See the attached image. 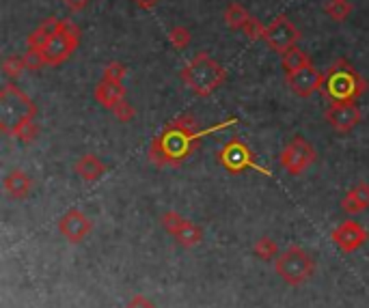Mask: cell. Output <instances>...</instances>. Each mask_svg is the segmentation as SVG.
<instances>
[{"mask_svg": "<svg viewBox=\"0 0 369 308\" xmlns=\"http://www.w3.org/2000/svg\"><path fill=\"white\" fill-rule=\"evenodd\" d=\"M234 123H236V119H229V121L220 123V125H214L207 132H197L194 129V119L188 117V115H182L175 121H171L162 129V134H158L152 140L150 158L158 166H180L190 156V153L197 149L201 136H205L209 132H218V129H223V127H229Z\"/></svg>", "mask_w": 369, "mask_h": 308, "instance_id": "cell-1", "label": "cell"}, {"mask_svg": "<svg viewBox=\"0 0 369 308\" xmlns=\"http://www.w3.org/2000/svg\"><path fill=\"white\" fill-rule=\"evenodd\" d=\"M367 89V83L363 80V75L343 58L335 60L328 71L324 73L322 83V93L326 100L335 102H356Z\"/></svg>", "mask_w": 369, "mask_h": 308, "instance_id": "cell-2", "label": "cell"}, {"mask_svg": "<svg viewBox=\"0 0 369 308\" xmlns=\"http://www.w3.org/2000/svg\"><path fill=\"white\" fill-rule=\"evenodd\" d=\"M182 80L186 87H190L199 97L212 95L218 87H223L227 80L225 67L216 63L207 52H199L182 71Z\"/></svg>", "mask_w": 369, "mask_h": 308, "instance_id": "cell-3", "label": "cell"}, {"mask_svg": "<svg viewBox=\"0 0 369 308\" xmlns=\"http://www.w3.org/2000/svg\"><path fill=\"white\" fill-rule=\"evenodd\" d=\"M37 106L31 102V97L20 91L14 83H7L0 91V132L5 136H14V132L35 119Z\"/></svg>", "mask_w": 369, "mask_h": 308, "instance_id": "cell-4", "label": "cell"}, {"mask_svg": "<svg viewBox=\"0 0 369 308\" xmlns=\"http://www.w3.org/2000/svg\"><path fill=\"white\" fill-rule=\"evenodd\" d=\"M274 272L291 287H301L305 285L313 272H316V261L313 257L298 248V246H291L287 250H283L279 257H276V263H274Z\"/></svg>", "mask_w": 369, "mask_h": 308, "instance_id": "cell-5", "label": "cell"}, {"mask_svg": "<svg viewBox=\"0 0 369 308\" xmlns=\"http://www.w3.org/2000/svg\"><path fill=\"white\" fill-rule=\"evenodd\" d=\"M78 43H80V28L73 24L71 20H61L54 37L41 50L43 58H46V65H61V63H65L71 56V52H76Z\"/></svg>", "mask_w": 369, "mask_h": 308, "instance_id": "cell-6", "label": "cell"}, {"mask_svg": "<svg viewBox=\"0 0 369 308\" xmlns=\"http://www.w3.org/2000/svg\"><path fill=\"white\" fill-rule=\"evenodd\" d=\"M218 162L223 164L229 173H244V171H249V169H253V171H259V173H264V175H270L266 169H261L257 162H255V156H253V151L242 142V140H238V138H234V140H229L223 149H220V153H218Z\"/></svg>", "mask_w": 369, "mask_h": 308, "instance_id": "cell-7", "label": "cell"}, {"mask_svg": "<svg viewBox=\"0 0 369 308\" xmlns=\"http://www.w3.org/2000/svg\"><path fill=\"white\" fill-rule=\"evenodd\" d=\"M279 162L289 175H303L316 162V149L303 136H296L281 151Z\"/></svg>", "mask_w": 369, "mask_h": 308, "instance_id": "cell-8", "label": "cell"}, {"mask_svg": "<svg viewBox=\"0 0 369 308\" xmlns=\"http://www.w3.org/2000/svg\"><path fill=\"white\" fill-rule=\"evenodd\" d=\"M301 31L293 26L285 16H279L274 18L268 26H266V33H264V41L274 50V52H287L289 48H293L298 41H301Z\"/></svg>", "mask_w": 369, "mask_h": 308, "instance_id": "cell-9", "label": "cell"}, {"mask_svg": "<svg viewBox=\"0 0 369 308\" xmlns=\"http://www.w3.org/2000/svg\"><path fill=\"white\" fill-rule=\"evenodd\" d=\"M162 226L167 228V233L173 235L182 246L186 248H192V246H199L201 240H203V230L199 224L182 218L177 211H167L162 216Z\"/></svg>", "mask_w": 369, "mask_h": 308, "instance_id": "cell-10", "label": "cell"}, {"mask_svg": "<svg viewBox=\"0 0 369 308\" xmlns=\"http://www.w3.org/2000/svg\"><path fill=\"white\" fill-rule=\"evenodd\" d=\"M367 230L354 222V220H345L341 222L333 233H331V240L335 242V246L341 250V253H356L358 248H363V244L367 242Z\"/></svg>", "mask_w": 369, "mask_h": 308, "instance_id": "cell-11", "label": "cell"}, {"mask_svg": "<svg viewBox=\"0 0 369 308\" xmlns=\"http://www.w3.org/2000/svg\"><path fill=\"white\" fill-rule=\"evenodd\" d=\"M322 83H324V73H320L313 65L287 73V87L298 97H311L316 91L322 89Z\"/></svg>", "mask_w": 369, "mask_h": 308, "instance_id": "cell-12", "label": "cell"}, {"mask_svg": "<svg viewBox=\"0 0 369 308\" xmlns=\"http://www.w3.org/2000/svg\"><path fill=\"white\" fill-rule=\"evenodd\" d=\"M326 121L339 132V134H348L352 132L360 121H363V112L354 102H335L328 110H326Z\"/></svg>", "mask_w": 369, "mask_h": 308, "instance_id": "cell-13", "label": "cell"}, {"mask_svg": "<svg viewBox=\"0 0 369 308\" xmlns=\"http://www.w3.org/2000/svg\"><path fill=\"white\" fill-rule=\"evenodd\" d=\"M58 233L71 242V244H78L83 242L89 233H91V220L80 211V209H69L61 220H58Z\"/></svg>", "mask_w": 369, "mask_h": 308, "instance_id": "cell-14", "label": "cell"}, {"mask_svg": "<svg viewBox=\"0 0 369 308\" xmlns=\"http://www.w3.org/2000/svg\"><path fill=\"white\" fill-rule=\"evenodd\" d=\"M73 171H76V175H78L83 181L93 184V181H98L100 177H104L106 164L95 156V153H85V156L76 162V166H73Z\"/></svg>", "mask_w": 369, "mask_h": 308, "instance_id": "cell-15", "label": "cell"}, {"mask_svg": "<svg viewBox=\"0 0 369 308\" xmlns=\"http://www.w3.org/2000/svg\"><path fill=\"white\" fill-rule=\"evenodd\" d=\"M93 95H95L98 104H102L104 108L113 110L119 102L125 100V87L121 83H113V80H104L102 78V83L95 87Z\"/></svg>", "mask_w": 369, "mask_h": 308, "instance_id": "cell-16", "label": "cell"}, {"mask_svg": "<svg viewBox=\"0 0 369 308\" xmlns=\"http://www.w3.org/2000/svg\"><path fill=\"white\" fill-rule=\"evenodd\" d=\"M3 186H5V192H7L11 198L24 201V198L31 194L33 181H31V177H28L22 169H16V171H11V173L5 177Z\"/></svg>", "mask_w": 369, "mask_h": 308, "instance_id": "cell-17", "label": "cell"}, {"mask_svg": "<svg viewBox=\"0 0 369 308\" xmlns=\"http://www.w3.org/2000/svg\"><path fill=\"white\" fill-rule=\"evenodd\" d=\"M369 207V184L354 186L341 201V209L350 216H356Z\"/></svg>", "mask_w": 369, "mask_h": 308, "instance_id": "cell-18", "label": "cell"}, {"mask_svg": "<svg viewBox=\"0 0 369 308\" xmlns=\"http://www.w3.org/2000/svg\"><path fill=\"white\" fill-rule=\"evenodd\" d=\"M58 22H61V20H56V18H48L43 24H39V26L28 35V39H26L28 50H43V48L48 46V41L54 37V33H56V28H58Z\"/></svg>", "mask_w": 369, "mask_h": 308, "instance_id": "cell-19", "label": "cell"}, {"mask_svg": "<svg viewBox=\"0 0 369 308\" xmlns=\"http://www.w3.org/2000/svg\"><path fill=\"white\" fill-rule=\"evenodd\" d=\"M283 69L287 71V73H291V71H298V69H303V67H307V65H311V60H309V56L301 50V48H289L287 52H283Z\"/></svg>", "mask_w": 369, "mask_h": 308, "instance_id": "cell-20", "label": "cell"}, {"mask_svg": "<svg viewBox=\"0 0 369 308\" xmlns=\"http://www.w3.org/2000/svg\"><path fill=\"white\" fill-rule=\"evenodd\" d=\"M354 11V5L350 3V0H328V3L324 5V14L335 20V22H343L352 16Z\"/></svg>", "mask_w": 369, "mask_h": 308, "instance_id": "cell-21", "label": "cell"}, {"mask_svg": "<svg viewBox=\"0 0 369 308\" xmlns=\"http://www.w3.org/2000/svg\"><path fill=\"white\" fill-rule=\"evenodd\" d=\"M251 14L240 5V3H229L227 9H225V22L229 24V28L238 31V28H244V24L249 22Z\"/></svg>", "mask_w": 369, "mask_h": 308, "instance_id": "cell-22", "label": "cell"}, {"mask_svg": "<svg viewBox=\"0 0 369 308\" xmlns=\"http://www.w3.org/2000/svg\"><path fill=\"white\" fill-rule=\"evenodd\" d=\"M253 253L261 259V261H272L274 257H279V248L270 238H259L253 246Z\"/></svg>", "mask_w": 369, "mask_h": 308, "instance_id": "cell-23", "label": "cell"}, {"mask_svg": "<svg viewBox=\"0 0 369 308\" xmlns=\"http://www.w3.org/2000/svg\"><path fill=\"white\" fill-rule=\"evenodd\" d=\"M37 136H39V125L35 123V119H31V121L22 123V125L14 132V138H18V140H20V142H24V144H28V142L37 140Z\"/></svg>", "mask_w": 369, "mask_h": 308, "instance_id": "cell-24", "label": "cell"}, {"mask_svg": "<svg viewBox=\"0 0 369 308\" xmlns=\"http://www.w3.org/2000/svg\"><path fill=\"white\" fill-rule=\"evenodd\" d=\"M190 39H192V35H190V31H188L186 26H173L171 33H169V41H171L177 50L188 48Z\"/></svg>", "mask_w": 369, "mask_h": 308, "instance_id": "cell-25", "label": "cell"}, {"mask_svg": "<svg viewBox=\"0 0 369 308\" xmlns=\"http://www.w3.org/2000/svg\"><path fill=\"white\" fill-rule=\"evenodd\" d=\"M26 69V60L24 56H9L5 63H3V71L7 78H18V75Z\"/></svg>", "mask_w": 369, "mask_h": 308, "instance_id": "cell-26", "label": "cell"}, {"mask_svg": "<svg viewBox=\"0 0 369 308\" xmlns=\"http://www.w3.org/2000/svg\"><path fill=\"white\" fill-rule=\"evenodd\" d=\"M125 67L121 65V63H117V60H113V63H108L106 67H104V80H113V83H123V78H125Z\"/></svg>", "mask_w": 369, "mask_h": 308, "instance_id": "cell-27", "label": "cell"}, {"mask_svg": "<svg viewBox=\"0 0 369 308\" xmlns=\"http://www.w3.org/2000/svg\"><path fill=\"white\" fill-rule=\"evenodd\" d=\"M244 35L251 39V41H257V39H264V33H266V26L257 20V18H249V22L244 24Z\"/></svg>", "mask_w": 369, "mask_h": 308, "instance_id": "cell-28", "label": "cell"}, {"mask_svg": "<svg viewBox=\"0 0 369 308\" xmlns=\"http://www.w3.org/2000/svg\"><path fill=\"white\" fill-rule=\"evenodd\" d=\"M113 115H115V119L117 121H121V123H130L132 119H134V108L123 100V102H119L113 110H110Z\"/></svg>", "mask_w": 369, "mask_h": 308, "instance_id": "cell-29", "label": "cell"}, {"mask_svg": "<svg viewBox=\"0 0 369 308\" xmlns=\"http://www.w3.org/2000/svg\"><path fill=\"white\" fill-rule=\"evenodd\" d=\"M24 60H26V69H31V71H37L46 65V58H43L41 50H28L24 54Z\"/></svg>", "mask_w": 369, "mask_h": 308, "instance_id": "cell-30", "label": "cell"}, {"mask_svg": "<svg viewBox=\"0 0 369 308\" xmlns=\"http://www.w3.org/2000/svg\"><path fill=\"white\" fill-rule=\"evenodd\" d=\"M123 308H158V306H156L150 297H145V295L138 293V295H134Z\"/></svg>", "mask_w": 369, "mask_h": 308, "instance_id": "cell-31", "label": "cell"}, {"mask_svg": "<svg viewBox=\"0 0 369 308\" xmlns=\"http://www.w3.org/2000/svg\"><path fill=\"white\" fill-rule=\"evenodd\" d=\"M61 3L69 9V11H83L91 0H61Z\"/></svg>", "mask_w": 369, "mask_h": 308, "instance_id": "cell-32", "label": "cell"}, {"mask_svg": "<svg viewBox=\"0 0 369 308\" xmlns=\"http://www.w3.org/2000/svg\"><path fill=\"white\" fill-rule=\"evenodd\" d=\"M158 3H160V0H134V5H136L138 9H145V11L154 9V7H156Z\"/></svg>", "mask_w": 369, "mask_h": 308, "instance_id": "cell-33", "label": "cell"}]
</instances>
